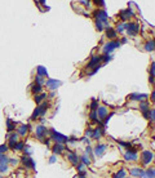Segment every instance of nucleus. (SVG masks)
<instances>
[{"label": "nucleus", "instance_id": "nucleus-1", "mask_svg": "<svg viewBox=\"0 0 155 178\" xmlns=\"http://www.w3.org/2000/svg\"><path fill=\"white\" fill-rule=\"evenodd\" d=\"M49 133H50V140L54 141L56 143H67L69 142V137H66V135L58 133V132L56 130V129H49Z\"/></svg>", "mask_w": 155, "mask_h": 178}, {"label": "nucleus", "instance_id": "nucleus-2", "mask_svg": "<svg viewBox=\"0 0 155 178\" xmlns=\"http://www.w3.org/2000/svg\"><path fill=\"white\" fill-rule=\"evenodd\" d=\"M48 107H49V103H48V102H41V103H39V106H38L36 109H35V111L32 112L31 120H35V119H38L39 116H43L45 112H47Z\"/></svg>", "mask_w": 155, "mask_h": 178}, {"label": "nucleus", "instance_id": "nucleus-3", "mask_svg": "<svg viewBox=\"0 0 155 178\" xmlns=\"http://www.w3.org/2000/svg\"><path fill=\"white\" fill-rule=\"evenodd\" d=\"M119 47H120V43H119L118 40H110L109 43H106L102 47V50H103V53H105V54H109V53H111L112 50L116 49V48H119Z\"/></svg>", "mask_w": 155, "mask_h": 178}, {"label": "nucleus", "instance_id": "nucleus-4", "mask_svg": "<svg viewBox=\"0 0 155 178\" xmlns=\"http://www.w3.org/2000/svg\"><path fill=\"white\" fill-rule=\"evenodd\" d=\"M154 159V154L151 151L144 150L141 152V161H142V165H149V164L153 161Z\"/></svg>", "mask_w": 155, "mask_h": 178}, {"label": "nucleus", "instance_id": "nucleus-5", "mask_svg": "<svg viewBox=\"0 0 155 178\" xmlns=\"http://www.w3.org/2000/svg\"><path fill=\"white\" fill-rule=\"evenodd\" d=\"M125 31H127L131 36H136V35L140 32V26H138V23L131 22V23L125 25Z\"/></svg>", "mask_w": 155, "mask_h": 178}, {"label": "nucleus", "instance_id": "nucleus-6", "mask_svg": "<svg viewBox=\"0 0 155 178\" xmlns=\"http://www.w3.org/2000/svg\"><path fill=\"white\" fill-rule=\"evenodd\" d=\"M124 159L127 161H136L138 159V154L136 148H128L127 152L124 154Z\"/></svg>", "mask_w": 155, "mask_h": 178}, {"label": "nucleus", "instance_id": "nucleus-7", "mask_svg": "<svg viewBox=\"0 0 155 178\" xmlns=\"http://www.w3.org/2000/svg\"><path fill=\"white\" fill-rule=\"evenodd\" d=\"M48 133H49V130H48L44 125H38L36 130H35V135H36L38 140H44Z\"/></svg>", "mask_w": 155, "mask_h": 178}, {"label": "nucleus", "instance_id": "nucleus-8", "mask_svg": "<svg viewBox=\"0 0 155 178\" xmlns=\"http://www.w3.org/2000/svg\"><path fill=\"white\" fill-rule=\"evenodd\" d=\"M67 151H69V155H67V160L70 161L71 164H73L74 167H76L78 164L80 163V156L78 154H75L74 152V151H71V150H69V148H67Z\"/></svg>", "mask_w": 155, "mask_h": 178}, {"label": "nucleus", "instance_id": "nucleus-9", "mask_svg": "<svg viewBox=\"0 0 155 178\" xmlns=\"http://www.w3.org/2000/svg\"><path fill=\"white\" fill-rule=\"evenodd\" d=\"M95 17L96 19H98V21H101L103 25L107 26V22H109V17H107V13L105 11H96L95 12Z\"/></svg>", "mask_w": 155, "mask_h": 178}, {"label": "nucleus", "instance_id": "nucleus-10", "mask_svg": "<svg viewBox=\"0 0 155 178\" xmlns=\"http://www.w3.org/2000/svg\"><path fill=\"white\" fill-rule=\"evenodd\" d=\"M21 163L26 169H35V161L32 160L30 156H22Z\"/></svg>", "mask_w": 155, "mask_h": 178}, {"label": "nucleus", "instance_id": "nucleus-11", "mask_svg": "<svg viewBox=\"0 0 155 178\" xmlns=\"http://www.w3.org/2000/svg\"><path fill=\"white\" fill-rule=\"evenodd\" d=\"M44 84H45V87H47L48 89H50V90H56V89H57L58 87H60L62 83H61L60 80H56V79H48Z\"/></svg>", "mask_w": 155, "mask_h": 178}, {"label": "nucleus", "instance_id": "nucleus-12", "mask_svg": "<svg viewBox=\"0 0 155 178\" xmlns=\"http://www.w3.org/2000/svg\"><path fill=\"white\" fill-rule=\"evenodd\" d=\"M6 138H8V146L9 148H14V145L17 143V141H18V134L17 133H11V134H8L6 135Z\"/></svg>", "mask_w": 155, "mask_h": 178}, {"label": "nucleus", "instance_id": "nucleus-13", "mask_svg": "<svg viewBox=\"0 0 155 178\" xmlns=\"http://www.w3.org/2000/svg\"><path fill=\"white\" fill-rule=\"evenodd\" d=\"M149 96L147 94H138V93H132L131 96H128V99L129 101H147Z\"/></svg>", "mask_w": 155, "mask_h": 178}, {"label": "nucleus", "instance_id": "nucleus-14", "mask_svg": "<svg viewBox=\"0 0 155 178\" xmlns=\"http://www.w3.org/2000/svg\"><path fill=\"white\" fill-rule=\"evenodd\" d=\"M119 17H120V19H122L123 22H125V21H128L131 17H133V12H132L131 8H127V9H124V11L120 12Z\"/></svg>", "mask_w": 155, "mask_h": 178}, {"label": "nucleus", "instance_id": "nucleus-15", "mask_svg": "<svg viewBox=\"0 0 155 178\" xmlns=\"http://www.w3.org/2000/svg\"><path fill=\"white\" fill-rule=\"evenodd\" d=\"M106 148H107V145H97L95 147V150H93V154H95V156L97 157H101L103 154H105Z\"/></svg>", "mask_w": 155, "mask_h": 178}, {"label": "nucleus", "instance_id": "nucleus-16", "mask_svg": "<svg viewBox=\"0 0 155 178\" xmlns=\"http://www.w3.org/2000/svg\"><path fill=\"white\" fill-rule=\"evenodd\" d=\"M96 112H97V118H98V121L101 123V120L103 118H105L106 115H107V112H109V110L105 107V106H101V107H98L96 110Z\"/></svg>", "mask_w": 155, "mask_h": 178}, {"label": "nucleus", "instance_id": "nucleus-17", "mask_svg": "<svg viewBox=\"0 0 155 178\" xmlns=\"http://www.w3.org/2000/svg\"><path fill=\"white\" fill-rule=\"evenodd\" d=\"M103 132H105V129H103L102 127H97L96 129H93V133H92V138L96 141H98L100 138L102 137Z\"/></svg>", "mask_w": 155, "mask_h": 178}, {"label": "nucleus", "instance_id": "nucleus-18", "mask_svg": "<svg viewBox=\"0 0 155 178\" xmlns=\"http://www.w3.org/2000/svg\"><path fill=\"white\" fill-rule=\"evenodd\" d=\"M102 61V57L101 56H95V57H92V60L89 61V63H88V69H93L95 66H97V65H100V62Z\"/></svg>", "mask_w": 155, "mask_h": 178}, {"label": "nucleus", "instance_id": "nucleus-19", "mask_svg": "<svg viewBox=\"0 0 155 178\" xmlns=\"http://www.w3.org/2000/svg\"><path fill=\"white\" fill-rule=\"evenodd\" d=\"M144 172H145V170H142L141 168H133V169L129 170V174H131L132 177L141 178V177H144Z\"/></svg>", "mask_w": 155, "mask_h": 178}, {"label": "nucleus", "instance_id": "nucleus-20", "mask_svg": "<svg viewBox=\"0 0 155 178\" xmlns=\"http://www.w3.org/2000/svg\"><path fill=\"white\" fill-rule=\"evenodd\" d=\"M52 151H53L54 155H61L65 151V146L62 143H56L53 147H52Z\"/></svg>", "mask_w": 155, "mask_h": 178}, {"label": "nucleus", "instance_id": "nucleus-21", "mask_svg": "<svg viewBox=\"0 0 155 178\" xmlns=\"http://www.w3.org/2000/svg\"><path fill=\"white\" fill-rule=\"evenodd\" d=\"M106 36L112 40V39H115L116 36H118V32H116L114 28L110 27V26H106Z\"/></svg>", "mask_w": 155, "mask_h": 178}, {"label": "nucleus", "instance_id": "nucleus-22", "mask_svg": "<svg viewBox=\"0 0 155 178\" xmlns=\"http://www.w3.org/2000/svg\"><path fill=\"white\" fill-rule=\"evenodd\" d=\"M28 129H30V127H28V125H26V124L19 125V128L17 129V134H18V135H22V137H23V135L27 134Z\"/></svg>", "mask_w": 155, "mask_h": 178}, {"label": "nucleus", "instance_id": "nucleus-23", "mask_svg": "<svg viewBox=\"0 0 155 178\" xmlns=\"http://www.w3.org/2000/svg\"><path fill=\"white\" fill-rule=\"evenodd\" d=\"M36 72H38L39 76H43V77H47V76H48L47 69H44L43 66H38V67H36Z\"/></svg>", "mask_w": 155, "mask_h": 178}, {"label": "nucleus", "instance_id": "nucleus-24", "mask_svg": "<svg viewBox=\"0 0 155 178\" xmlns=\"http://www.w3.org/2000/svg\"><path fill=\"white\" fill-rule=\"evenodd\" d=\"M45 98H47V94H45V93H39V94H35V98L34 99H35V102L39 105V103H41Z\"/></svg>", "mask_w": 155, "mask_h": 178}, {"label": "nucleus", "instance_id": "nucleus-25", "mask_svg": "<svg viewBox=\"0 0 155 178\" xmlns=\"http://www.w3.org/2000/svg\"><path fill=\"white\" fill-rule=\"evenodd\" d=\"M14 129H16V123H13L11 119H8V120H6V130H8L9 133H12Z\"/></svg>", "mask_w": 155, "mask_h": 178}, {"label": "nucleus", "instance_id": "nucleus-26", "mask_svg": "<svg viewBox=\"0 0 155 178\" xmlns=\"http://www.w3.org/2000/svg\"><path fill=\"white\" fill-rule=\"evenodd\" d=\"M144 177H145V178H154V177H155L154 168H150V169L145 170V172H144Z\"/></svg>", "mask_w": 155, "mask_h": 178}, {"label": "nucleus", "instance_id": "nucleus-27", "mask_svg": "<svg viewBox=\"0 0 155 178\" xmlns=\"http://www.w3.org/2000/svg\"><path fill=\"white\" fill-rule=\"evenodd\" d=\"M23 147H25V142L23 141H17V143L14 145V148H13V150L14 151H22Z\"/></svg>", "mask_w": 155, "mask_h": 178}, {"label": "nucleus", "instance_id": "nucleus-28", "mask_svg": "<svg viewBox=\"0 0 155 178\" xmlns=\"http://www.w3.org/2000/svg\"><path fill=\"white\" fill-rule=\"evenodd\" d=\"M150 109V103H149V101H142L140 102V110H141V112L142 111H146V110Z\"/></svg>", "mask_w": 155, "mask_h": 178}, {"label": "nucleus", "instance_id": "nucleus-29", "mask_svg": "<svg viewBox=\"0 0 155 178\" xmlns=\"http://www.w3.org/2000/svg\"><path fill=\"white\" fill-rule=\"evenodd\" d=\"M31 92L34 93V94H39V93H41V85H39V84H34V85L31 87Z\"/></svg>", "mask_w": 155, "mask_h": 178}, {"label": "nucleus", "instance_id": "nucleus-30", "mask_svg": "<svg viewBox=\"0 0 155 178\" xmlns=\"http://www.w3.org/2000/svg\"><path fill=\"white\" fill-rule=\"evenodd\" d=\"M154 47H155V45H154V40H153V39L145 44V49H146L147 52H153L154 50Z\"/></svg>", "mask_w": 155, "mask_h": 178}, {"label": "nucleus", "instance_id": "nucleus-31", "mask_svg": "<svg viewBox=\"0 0 155 178\" xmlns=\"http://www.w3.org/2000/svg\"><path fill=\"white\" fill-rule=\"evenodd\" d=\"M80 163H83L84 165H89L90 164V157L88 155H83L82 157H80Z\"/></svg>", "mask_w": 155, "mask_h": 178}, {"label": "nucleus", "instance_id": "nucleus-32", "mask_svg": "<svg viewBox=\"0 0 155 178\" xmlns=\"http://www.w3.org/2000/svg\"><path fill=\"white\" fill-rule=\"evenodd\" d=\"M127 176V172H125V169H120L119 172H116L114 174V178H125Z\"/></svg>", "mask_w": 155, "mask_h": 178}, {"label": "nucleus", "instance_id": "nucleus-33", "mask_svg": "<svg viewBox=\"0 0 155 178\" xmlns=\"http://www.w3.org/2000/svg\"><path fill=\"white\" fill-rule=\"evenodd\" d=\"M89 107H90V111H96V110L98 109V101L93 98L92 102H90V106H89Z\"/></svg>", "mask_w": 155, "mask_h": 178}, {"label": "nucleus", "instance_id": "nucleus-34", "mask_svg": "<svg viewBox=\"0 0 155 178\" xmlns=\"http://www.w3.org/2000/svg\"><path fill=\"white\" fill-rule=\"evenodd\" d=\"M89 119H90V120H92V123H98V124H100L98 118H97V112H96V111H90Z\"/></svg>", "mask_w": 155, "mask_h": 178}, {"label": "nucleus", "instance_id": "nucleus-35", "mask_svg": "<svg viewBox=\"0 0 155 178\" xmlns=\"http://www.w3.org/2000/svg\"><path fill=\"white\" fill-rule=\"evenodd\" d=\"M0 163L1 164H8L9 163V157L5 154H0Z\"/></svg>", "mask_w": 155, "mask_h": 178}, {"label": "nucleus", "instance_id": "nucleus-36", "mask_svg": "<svg viewBox=\"0 0 155 178\" xmlns=\"http://www.w3.org/2000/svg\"><path fill=\"white\" fill-rule=\"evenodd\" d=\"M149 120L151 123L155 121V110L154 109H150V111H149Z\"/></svg>", "mask_w": 155, "mask_h": 178}, {"label": "nucleus", "instance_id": "nucleus-37", "mask_svg": "<svg viewBox=\"0 0 155 178\" xmlns=\"http://www.w3.org/2000/svg\"><path fill=\"white\" fill-rule=\"evenodd\" d=\"M116 32H124L125 31V23H119L118 26H116V30H115Z\"/></svg>", "mask_w": 155, "mask_h": 178}, {"label": "nucleus", "instance_id": "nucleus-38", "mask_svg": "<svg viewBox=\"0 0 155 178\" xmlns=\"http://www.w3.org/2000/svg\"><path fill=\"white\" fill-rule=\"evenodd\" d=\"M45 82H44V79H43V76H36L35 77V84H39V85H43Z\"/></svg>", "mask_w": 155, "mask_h": 178}, {"label": "nucleus", "instance_id": "nucleus-39", "mask_svg": "<svg viewBox=\"0 0 155 178\" xmlns=\"http://www.w3.org/2000/svg\"><path fill=\"white\" fill-rule=\"evenodd\" d=\"M6 172H8V164L0 163V173H6Z\"/></svg>", "mask_w": 155, "mask_h": 178}, {"label": "nucleus", "instance_id": "nucleus-40", "mask_svg": "<svg viewBox=\"0 0 155 178\" xmlns=\"http://www.w3.org/2000/svg\"><path fill=\"white\" fill-rule=\"evenodd\" d=\"M96 28L98 31H102L103 30V23L101 21H98V19H96Z\"/></svg>", "mask_w": 155, "mask_h": 178}, {"label": "nucleus", "instance_id": "nucleus-41", "mask_svg": "<svg viewBox=\"0 0 155 178\" xmlns=\"http://www.w3.org/2000/svg\"><path fill=\"white\" fill-rule=\"evenodd\" d=\"M9 150V147L6 145H0V154H5Z\"/></svg>", "mask_w": 155, "mask_h": 178}, {"label": "nucleus", "instance_id": "nucleus-42", "mask_svg": "<svg viewBox=\"0 0 155 178\" xmlns=\"http://www.w3.org/2000/svg\"><path fill=\"white\" fill-rule=\"evenodd\" d=\"M85 155H88L89 157L93 155V150H92V147H90L89 145H88V146H87V148H85Z\"/></svg>", "mask_w": 155, "mask_h": 178}, {"label": "nucleus", "instance_id": "nucleus-43", "mask_svg": "<svg viewBox=\"0 0 155 178\" xmlns=\"http://www.w3.org/2000/svg\"><path fill=\"white\" fill-rule=\"evenodd\" d=\"M118 143H119V145H122V146H124V147H128V148H131V146H132V143H131V142H123V141H118Z\"/></svg>", "mask_w": 155, "mask_h": 178}, {"label": "nucleus", "instance_id": "nucleus-44", "mask_svg": "<svg viewBox=\"0 0 155 178\" xmlns=\"http://www.w3.org/2000/svg\"><path fill=\"white\" fill-rule=\"evenodd\" d=\"M92 133H93V128L88 127L85 130V137H92Z\"/></svg>", "mask_w": 155, "mask_h": 178}, {"label": "nucleus", "instance_id": "nucleus-45", "mask_svg": "<svg viewBox=\"0 0 155 178\" xmlns=\"http://www.w3.org/2000/svg\"><path fill=\"white\" fill-rule=\"evenodd\" d=\"M9 163H11V165H13V167H17L19 164V160L18 159H9Z\"/></svg>", "mask_w": 155, "mask_h": 178}, {"label": "nucleus", "instance_id": "nucleus-46", "mask_svg": "<svg viewBox=\"0 0 155 178\" xmlns=\"http://www.w3.org/2000/svg\"><path fill=\"white\" fill-rule=\"evenodd\" d=\"M102 61L103 62H109V61H111V56H110V54H105V56L102 57Z\"/></svg>", "mask_w": 155, "mask_h": 178}, {"label": "nucleus", "instance_id": "nucleus-47", "mask_svg": "<svg viewBox=\"0 0 155 178\" xmlns=\"http://www.w3.org/2000/svg\"><path fill=\"white\" fill-rule=\"evenodd\" d=\"M57 160V155H52V156L49 157V164H54Z\"/></svg>", "mask_w": 155, "mask_h": 178}, {"label": "nucleus", "instance_id": "nucleus-48", "mask_svg": "<svg viewBox=\"0 0 155 178\" xmlns=\"http://www.w3.org/2000/svg\"><path fill=\"white\" fill-rule=\"evenodd\" d=\"M84 167H85V165H84L83 163H79V164H78V165H76L78 172H82V170H84Z\"/></svg>", "mask_w": 155, "mask_h": 178}, {"label": "nucleus", "instance_id": "nucleus-49", "mask_svg": "<svg viewBox=\"0 0 155 178\" xmlns=\"http://www.w3.org/2000/svg\"><path fill=\"white\" fill-rule=\"evenodd\" d=\"M25 152V156H30V154H31V151H30V148L28 147H23V150H22Z\"/></svg>", "mask_w": 155, "mask_h": 178}, {"label": "nucleus", "instance_id": "nucleus-50", "mask_svg": "<svg viewBox=\"0 0 155 178\" xmlns=\"http://www.w3.org/2000/svg\"><path fill=\"white\" fill-rule=\"evenodd\" d=\"M149 111H150V109L146 110V111H142V115H144L145 119H149Z\"/></svg>", "mask_w": 155, "mask_h": 178}, {"label": "nucleus", "instance_id": "nucleus-51", "mask_svg": "<svg viewBox=\"0 0 155 178\" xmlns=\"http://www.w3.org/2000/svg\"><path fill=\"white\" fill-rule=\"evenodd\" d=\"M49 141H50V140H48V138H44V140H41V142H43L44 145H47V147H49Z\"/></svg>", "mask_w": 155, "mask_h": 178}, {"label": "nucleus", "instance_id": "nucleus-52", "mask_svg": "<svg viewBox=\"0 0 155 178\" xmlns=\"http://www.w3.org/2000/svg\"><path fill=\"white\" fill-rule=\"evenodd\" d=\"M154 67H155V63L153 62V63H151V67H150V74H151V76H154Z\"/></svg>", "mask_w": 155, "mask_h": 178}, {"label": "nucleus", "instance_id": "nucleus-53", "mask_svg": "<svg viewBox=\"0 0 155 178\" xmlns=\"http://www.w3.org/2000/svg\"><path fill=\"white\" fill-rule=\"evenodd\" d=\"M151 101H155V90H153V93H151Z\"/></svg>", "mask_w": 155, "mask_h": 178}, {"label": "nucleus", "instance_id": "nucleus-54", "mask_svg": "<svg viewBox=\"0 0 155 178\" xmlns=\"http://www.w3.org/2000/svg\"><path fill=\"white\" fill-rule=\"evenodd\" d=\"M82 142H84V143H88V145H89V140H87V137H84L83 140H82Z\"/></svg>", "mask_w": 155, "mask_h": 178}, {"label": "nucleus", "instance_id": "nucleus-55", "mask_svg": "<svg viewBox=\"0 0 155 178\" xmlns=\"http://www.w3.org/2000/svg\"><path fill=\"white\" fill-rule=\"evenodd\" d=\"M119 43H122V44H125V43H127V39H125V38H123V39H122V41H119Z\"/></svg>", "mask_w": 155, "mask_h": 178}, {"label": "nucleus", "instance_id": "nucleus-56", "mask_svg": "<svg viewBox=\"0 0 155 178\" xmlns=\"http://www.w3.org/2000/svg\"><path fill=\"white\" fill-rule=\"evenodd\" d=\"M149 80H150V83H151V84H154V76H151V75H150V79H149Z\"/></svg>", "mask_w": 155, "mask_h": 178}, {"label": "nucleus", "instance_id": "nucleus-57", "mask_svg": "<svg viewBox=\"0 0 155 178\" xmlns=\"http://www.w3.org/2000/svg\"><path fill=\"white\" fill-rule=\"evenodd\" d=\"M35 1H36V3H41V4H44V3H45V0H35Z\"/></svg>", "mask_w": 155, "mask_h": 178}, {"label": "nucleus", "instance_id": "nucleus-58", "mask_svg": "<svg viewBox=\"0 0 155 178\" xmlns=\"http://www.w3.org/2000/svg\"><path fill=\"white\" fill-rule=\"evenodd\" d=\"M78 178H85V176H78Z\"/></svg>", "mask_w": 155, "mask_h": 178}, {"label": "nucleus", "instance_id": "nucleus-59", "mask_svg": "<svg viewBox=\"0 0 155 178\" xmlns=\"http://www.w3.org/2000/svg\"><path fill=\"white\" fill-rule=\"evenodd\" d=\"M0 178H1V176H0Z\"/></svg>", "mask_w": 155, "mask_h": 178}]
</instances>
